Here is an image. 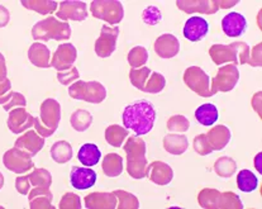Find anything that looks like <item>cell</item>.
<instances>
[{"mask_svg": "<svg viewBox=\"0 0 262 209\" xmlns=\"http://www.w3.org/2000/svg\"><path fill=\"white\" fill-rule=\"evenodd\" d=\"M69 95L76 100H84L88 103L100 104L105 100L106 89L99 81H82L77 80L69 87Z\"/></svg>", "mask_w": 262, "mask_h": 209, "instance_id": "5", "label": "cell"}, {"mask_svg": "<svg viewBox=\"0 0 262 209\" xmlns=\"http://www.w3.org/2000/svg\"><path fill=\"white\" fill-rule=\"evenodd\" d=\"M80 74L79 70H77L75 66H72L70 70H66V71L58 72L57 74V80L62 85H69L70 87L71 84H74L77 79H79Z\"/></svg>", "mask_w": 262, "mask_h": 209, "instance_id": "47", "label": "cell"}, {"mask_svg": "<svg viewBox=\"0 0 262 209\" xmlns=\"http://www.w3.org/2000/svg\"><path fill=\"white\" fill-rule=\"evenodd\" d=\"M77 159L86 168H92L100 161L101 152L95 143H85L80 147Z\"/></svg>", "mask_w": 262, "mask_h": 209, "instance_id": "27", "label": "cell"}, {"mask_svg": "<svg viewBox=\"0 0 262 209\" xmlns=\"http://www.w3.org/2000/svg\"><path fill=\"white\" fill-rule=\"evenodd\" d=\"M195 118H196L198 122L200 123L204 127H210V126H214L218 120V109L214 104L207 103L200 106L199 108L195 111Z\"/></svg>", "mask_w": 262, "mask_h": 209, "instance_id": "28", "label": "cell"}, {"mask_svg": "<svg viewBox=\"0 0 262 209\" xmlns=\"http://www.w3.org/2000/svg\"><path fill=\"white\" fill-rule=\"evenodd\" d=\"M57 17L65 20H75V22H82L88 18V7L86 3L77 2V0H65L58 4Z\"/></svg>", "mask_w": 262, "mask_h": 209, "instance_id": "11", "label": "cell"}, {"mask_svg": "<svg viewBox=\"0 0 262 209\" xmlns=\"http://www.w3.org/2000/svg\"><path fill=\"white\" fill-rule=\"evenodd\" d=\"M189 141L186 136L181 135V133H170V135L165 136L164 138V149L166 150L168 154L173 155V156H179L183 155L184 152L188 150Z\"/></svg>", "mask_w": 262, "mask_h": 209, "instance_id": "26", "label": "cell"}, {"mask_svg": "<svg viewBox=\"0 0 262 209\" xmlns=\"http://www.w3.org/2000/svg\"><path fill=\"white\" fill-rule=\"evenodd\" d=\"M14 92L12 90V82L8 77L0 81V106H5L10 98L13 96Z\"/></svg>", "mask_w": 262, "mask_h": 209, "instance_id": "48", "label": "cell"}, {"mask_svg": "<svg viewBox=\"0 0 262 209\" xmlns=\"http://www.w3.org/2000/svg\"><path fill=\"white\" fill-rule=\"evenodd\" d=\"M74 156L72 146L68 141H57L51 147V157L57 163L69 162Z\"/></svg>", "mask_w": 262, "mask_h": 209, "instance_id": "30", "label": "cell"}, {"mask_svg": "<svg viewBox=\"0 0 262 209\" xmlns=\"http://www.w3.org/2000/svg\"><path fill=\"white\" fill-rule=\"evenodd\" d=\"M146 176L157 185H167L173 179V170L166 162L154 161L151 165H147Z\"/></svg>", "mask_w": 262, "mask_h": 209, "instance_id": "17", "label": "cell"}, {"mask_svg": "<svg viewBox=\"0 0 262 209\" xmlns=\"http://www.w3.org/2000/svg\"><path fill=\"white\" fill-rule=\"evenodd\" d=\"M142 19L143 22L148 26H156L161 22L162 15L161 12L157 7H148L143 10L142 13Z\"/></svg>", "mask_w": 262, "mask_h": 209, "instance_id": "44", "label": "cell"}, {"mask_svg": "<svg viewBox=\"0 0 262 209\" xmlns=\"http://www.w3.org/2000/svg\"><path fill=\"white\" fill-rule=\"evenodd\" d=\"M151 69L143 68L140 69H130L129 71V80L132 82V85L135 88H137L138 90H143L144 84H146V80L148 79V76L151 75Z\"/></svg>", "mask_w": 262, "mask_h": 209, "instance_id": "41", "label": "cell"}, {"mask_svg": "<svg viewBox=\"0 0 262 209\" xmlns=\"http://www.w3.org/2000/svg\"><path fill=\"white\" fill-rule=\"evenodd\" d=\"M237 170V163L228 156L219 157L214 163V171L221 178H231Z\"/></svg>", "mask_w": 262, "mask_h": 209, "instance_id": "35", "label": "cell"}, {"mask_svg": "<svg viewBox=\"0 0 262 209\" xmlns=\"http://www.w3.org/2000/svg\"><path fill=\"white\" fill-rule=\"evenodd\" d=\"M155 51L161 58H172L180 51V42L173 34L164 33L155 42Z\"/></svg>", "mask_w": 262, "mask_h": 209, "instance_id": "21", "label": "cell"}, {"mask_svg": "<svg viewBox=\"0 0 262 209\" xmlns=\"http://www.w3.org/2000/svg\"><path fill=\"white\" fill-rule=\"evenodd\" d=\"M60 209H80L81 207V199L79 195L74 194V193H65L62 199L60 200Z\"/></svg>", "mask_w": 262, "mask_h": 209, "instance_id": "45", "label": "cell"}, {"mask_svg": "<svg viewBox=\"0 0 262 209\" xmlns=\"http://www.w3.org/2000/svg\"><path fill=\"white\" fill-rule=\"evenodd\" d=\"M122 120L125 130H132L138 137L147 135L151 132L156 122L154 104L146 99L129 104L123 111Z\"/></svg>", "mask_w": 262, "mask_h": 209, "instance_id": "1", "label": "cell"}, {"mask_svg": "<svg viewBox=\"0 0 262 209\" xmlns=\"http://www.w3.org/2000/svg\"><path fill=\"white\" fill-rule=\"evenodd\" d=\"M34 123V117L31 116L23 107H18V108L12 109L9 112V117H8L7 124L8 128L12 131L14 135H19L24 132L28 128H31Z\"/></svg>", "mask_w": 262, "mask_h": 209, "instance_id": "14", "label": "cell"}, {"mask_svg": "<svg viewBox=\"0 0 262 209\" xmlns=\"http://www.w3.org/2000/svg\"><path fill=\"white\" fill-rule=\"evenodd\" d=\"M93 17L109 24H118L124 17V8L118 0H94L90 3Z\"/></svg>", "mask_w": 262, "mask_h": 209, "instance_id": "6", "label": "cell"}, {"mask_svg": "<svg viewBox=\"0 0 262 209\" xmlns=\"http://www.w3.org/2000/svg\"><path fill=\"white\" fill-rule=\"evenodd\" d=\"M7 65H5V58L0 57V81L7 77Z\"/></svg>", "mask_w": 262, "mask_h": 209, "instance_id": "53", "label": "cell"}, {"mask_svg": "<svg viewBox=\"0 0 262 209\" xmlns=\"http://www.w3.org/2000/svg\"><path fill=\"white\" fill-rule=\"evenodd\" d=\"M3 186H4V175L0 173V190H2Z\"/></svg>", "mask_w": 262, "mask_h": 209, "instance_id": "56", "label": "cell"}, {"mask_svg": "<svg viewBox=\"0 0 262 209\" xmlns=\"http://www.w3.org/2000/svg\"><path fill=\"white\" fill-rule=\"evenodd\" d=\"M29 184L31 186H45L50 187L52 184V175L46 169H34L31 174H28Z\"/></svg>", "mask_w": 262, "mask_h": 209, "instance_id": "38", "label": "cell"}, {"mask_svg": "<svg viewBox=\"0 0 262 209\" xmlns=\"http://www.w3.org/2000/svg\"><path fill=\"white\" fill-rule=\"evenodd\" d=\"M239 81L238 68L233 64L221 66L216 72V76L213 79L212 88H210V95L222 92L227 93L234 89Z\"/></svg>", "mask_w": 262, "mask_h": 209, "instance_id": "7", "label": "cell"}, {"mask_svg": "<svg viewBox=\"0 0 262 209\" xmlns=\"http://www.w3.org/2000/svg\"><path fill=\"white\" fill-rule=\"evenodd\" d=\"M20 4L38 14H51L58 7V3L52 2V0H22Z\"/></svg>", "mask_w": 262, "mask_h": 209, "instance_id": "31", "label": "cell"}, {"mask_svg": "<svg viewBox=\"0 0 262 209\" xmlns=\"http://www.w3.org/2000/svg\"><path fill=\"white\" fill-rule=\"evenodd\" d=\"M29 199V208L31 209H51L52 207L53 195L51 193L50 187L45 186H36L28 193Z\"/></svg>", "mask_w": 262, "mask_h": 209, "instance_id": "23", "label": "cell"}, {"mask_svg": "<svg viewBox=\"0 0 262 209\" xmlns=\"http://www.w3.org/2000/svg\"><path fill=\"white\" fill-rule=\"evenodd\" d=\"M210 58L215 65L233 64L245 65L250 61V47L245 42H234L231 45H213L209 48Z\"/></svg>", "mask_w": 262, "mask_h": 209, "instance_id": "3", "label": "cell"}, {"mask_svg": "<svg viewBox=\"0 0 262 209\" xmlns=\"http://www.w3.org/2000/svg\"><path fill=\"white\" fill-rule=\"evenodd\" d=\"M237 186L243 193H252L257 189L258 179L251 170H241L237 175Z\"/></svg>", "mask_w": 262, "mask_h": 209, "instance_id": "33", "label": "cell"}, {"mask_svg": "<svg viewBox=\"0 0 262 209\" xmlns=\"http://www.w3.org/2000/svg\"><path fill=\"white\" fill-rule=\"evenodd\" d=\"M222 29L228 37H239L247 29V20L241 13L231 12L222 19Z\"/></svg>", "mask_w": 262, "mask_h": 209, "instance_id": "20", "label": "cell"}, {"mask_svg": "<svg viewBox=\"0 0 262 209\" xmlns=\"http://www.w3.org/2000/svg\"><path fill=\"white\" fill-rule=\"evenodd\" d=\"M3 163L8 170L15 174L27 173V171L32 170V168L34 166L33 161H32V156H29L27 152L22 151L15 146L5 152L4 156H3Z\"/></svg>", "mask_w": 262, "mask_h": 209, "instance_id": "9", "label": "cell"}, {"mask_svg": "<svg viewBox=\"0 0 262 209\" xmlns=\"http://www.w3.org/2000/svg\"><path fill=\"white\" fill-rule=\"evenodd\" d=\"M45 146V138L36 132V130H29L15 141V147L27 152L29 156H36Z\"/></svg>", "mask_w": 262, "mask_h": 209, "instance_id": "19", "label": "cell"}, {"mask_svg": "<svg viewBox=\"0 0 262 209\" xmlns=\"http://www.w3.org/2000/svg\"><path fill=\"white\" fill-rule=\"evenodd\" d=\"M261 156L262 154H258L257 156H256V160H255V163H256V168H257V171L258 173H261Z\"/></svg>", "mask_w": 262, "mask_h": 209, "instance_id": "55", "label": "cell"}, {"mask_svg": "<svg viewBox=\"0 0 262 209\" xmlns=\"http://www.w3.org/2000/svg\"><path fill=\"white\" fill-rule=\"evenodd\" d=\"M85 207L89 209H114L118 204L114 193H101L95 192L92 194L86 195L84 199Z\"/></svg>", "mask_w": 262, "mask_h": 209, "instance_id": "22", "label": "cell"}, {"mask_svg": "<svg viewBox=\"0 0 262 209\" xmlns=\"http://www.w3.org/2000/svg\"><path fill=\"white\" fill-rule=\"evenodd\" d=\"M118 27H108L103 26L100 31V36L95 41V52L99 57L105 58L113 55L116 51L117 41L119 36Z\"/></svg>", "mask_w": 262, "mask_h": 209, "instance_id": "10", "label": "cell"}, {"mask_svg": "<svg viewBox=\"0 0 262 209\" xmlns=\"http://www.w3.org/2000/svg\"><path fill=\"white\" fill-rule=\"evenodd\" d=\"M184 82L188 85V88L196 93L199 96L208 98L210 95V79L209 75L203 69L198 66H191L188 68L184 72Z\"/></svg>", "mask_w": 262, "mask_h": 209, "instance_id": "8", "label": "cell"}, {"mask_svg": "<svg viewBox=\"0 0 262 209\" xmlns=\"http://www.w3.org/2000/svg\"><path fill=\"white\" fill-rule=\"evenodd\" d=\"M248 64L253 66V68H260L261 66V44H258L257 46L253 48L252 55H250Z\"/></svg>", "mask_w": 262, "mask_h": 209, "instance_id": "51", "label": "cell"}, {"mask_svg": "<svg viewBox=\"0 0 262 209\" xmlns=\"http://www.w3.org/2000/svg\"><path fill=\"white\" fill-rule=\"evenodd\" d=\"M176 5L179 9L189 14H192V13L214 14L219 10L216 0H178Z\"/></svg>", "mask_w": 262, "mask_h": 209, "instance_id": "16", "label": "cell"}, {"mask_svg": "<svg viewBox=\"0 0 262 209\" xmlns=\"http://www.w3.org/2000/svg\"><path fill=\"white\" fill-rule=\"evenodd\" d=\"M71 127L77 132H85L93 123V116L85 109H77L70 117Z\"/></svg>", "mask_w": 262, "mask_h": 209, "instance_id": "32", "label": "cell"}, {"mask_svg": "<svg viewBox=\"0 0 262 209\" xmlns=\"http://www.w3.org/2000/svg\"><path fill=\"white\" fill-rule=\"evenodd\" d=\"M96 173L90 168H79L74 166L70 173L71 185L77 190H86L94 186L96 183Z\"/></svg>", "mask_w": 262, "mask_h": 209, "instance_id": "18", "label": "cell"}, {"mask_svg": "<svg viewBox=\"0 0 262 209\" xmlns=\"http://www.w3.org/2000/svg\"><path fill=\"white\" fill-rule=\"evenodd\" d=\"M10 20V13L5 7L0 5V28L7 26Z\"/></svg>", "mask_w": 262, "mask_h": 209, "instance_id": "52", "label": "cell"}, {"mask_svg": "<svg viewBox=\"0 0 262 209\" xmlns=\"http://www.w3.org/2000/svg\"><path fill=\"white\" fill-rule=\"evenodd\" d=\"M218 208L241 209V208H243V204H242V200L239 199L238 195L234 194V193H232V192H226V193H221Z\"/></svg>", "mask_w": 262, "mask_h": 209, "instance_id": "43", "label": "cell"}, {"mask_svg": "<svg viewBox=\"0 0 262 209\" xmlns=\"http://www.w3.org/2000/svg\"><path fill=\"white\" fill-rule=\"evenodd\" d=\"M208 32H209V24L204 18L199 17V15L190 17L184 24V37L191 42H199L204 39Z\"/></svg>", "mask_w": 262, "mask_h": 209, "instance_id": "15", "label": "cell"}, {"mask_svg": "<svg viewBox=\"0 0 262 209\" xmlns=\"http://www.w3.org/2000/svg\"><path fill=\"white\" fill-rule=\"evenodd\" d=\"M0 57H4V56H3V55H2V53H0Z\"/></svg>", "mask_w": 262, "mask_h": 209, "instance_id": "57", "label": "cell"}, {"mask_svg": "<svg viewBox=\"0 0 262 209\" xmlns=\"http://www.w3.org/2000/svg\"><path fill=\"white\" fill-rule=\"evenodd\" d=\"M219 197H221V192L216 189H203L199 193V197H198V202L202 208L205 209H213L218 208V202Z\"/></svg>", "mask_w": 262, "mask_h": 209, "instance_id": "36", "label": "cell"}, {"mask_svg": "<svg viewBox=\"0 0 262 209\" xmlns=\"http://www.w3.org/2000/svg\"><path fill=\"white\" fill-rule=\"evenodd\" d=\"M101 168H103V173L108 178H117V176H119L123 173L122 156H119L116 152L108 154L106 156H104Z\"/></svg>", "mask_w": 262, "mask_h": 209, "instance_id": "29", "label": "cell"}, {"mask_svg": "<svg viewBox=\"0 0 262 209\" xmlns=\"http://www.w3.org/2000/svg\"><path fill=\"white\" fill-rule=\"evenodd\" d=\"M219 5V9L221 8H231L233 5H237L239 3V0H229V2H223V0H216Z\"/></svg>", "mask_w": 262, "mask_h": 209, "instance_id": "54", "label": "cell"}, {"mask_svg": "<svg viewBox=\"0 0 262 209\" xmlns=\"http://www.w3.org/2000/svg\"><path fill=\"white\" fill-rule=\"evenodd\" d=\"M31 184H29L28 175L26 176H18L17 180H15V189L19 194L27 195L29 192H31Z\"/></svg>", "mask_w": 262, "mask_h": 209, "instance_id": "50", "label": "cell"}, {"mask_svg": "<svg viewBox=\"0 0 262 209\" xmlns=\"http://www.w3.org/2000/svg\"><path fill=\"white\" fill-rule=\"evenodd\" d=\"M77 58V50L72 44L60 45L53 53L51 66L57 70L58 72L70 70Z\"/></svg>", "mask_w": 262, "mask_h": 209, "instance_id": "12", "label": "cell"}, {"mask_svg": "<svg viewBox=\"0 0 262 209\" xmlns=\"http://www.w3.org/2000/svg\"><path fill=\"white\" fill-rule=\"evenodd\" d=\"M194 150L200 156H207V155L212 154L213 149L208 142L207 135H199L194 138Z\"/></svg>", "mask_w": 262, "mask_h": 209, "instance_id": "46", "label": "cell"}, {"mask_svg": "<svg viewBox=\"0 0 262 209\" xmlns=\"http://www.w3.org/2000/svg\"><path fill=\"white\" fill-rule=\"evenodd\" d=\"M129 136L128 130L118 124L109 126L105 130V141L108 142L111 146L120 147L123 144V141Z\"/></svg>", "mask_w": 262, "mask_h": 209, "instance_id": "34", "label": "cell"}, {"mask_svg": "<svg viewBox=\"0 0 262 209\" xmlns=\"http://www.w3.org/2000/svg\"><path fill=\"white\" fill-rule=\"evenodd\" d=\"M117 199L119 203L117 204V208L120 209H138L140 208V202H138L137 197L130 193L125 192V190H116L114 192Z\"/></svg>", "mask_w": 262, "mask_h": 209, "instance_id": "40", "label": "cell"}, {"mask_svg": "<svg viewBox=\"0 0 262 209\" xmlns=\"http://www.w3.org/2000/svg\"><path fill=\"white\" fill-rule=\"evenodd\" d=\"M127 154V173L130 178L140 180L146 176V142L138 136H130L123 146Z\"/></svg>", "mask_w": 262, "mask_h": 209, "instance_id": "2", "label": "cell"}, {"mask_svg": "<svg viewBox=\"0 0 262 209\" xmlns=\"http://www.w3.org/2000/svg\"><path fill=\"white\" fill-rule=\"evenodd\" d=\"M41 120L47 130L53 133L57 130L61 120V106L55 99H46L41 106Z\"/></svg>", "mask_w": 262, "mask_h": 209, "instance_id": "13", "label": "cell"}, {"mask_svg": "<svg viewBox=\"0 0 262 209\" xmlns=\"http://www.w3.org/2000/svg\"><path fill=\"white\" fill-rule=\"evenodd\" d=\"M189 127H190V122L188 118L181 116V114L168 118L167 120V130L171 133H185Z\"/></svg>", "mask_w": 262, "mask_h": 209, "instance_id": "42", "label": "cell"}, {"mask_svg": "<svg viewBox=\"0 0 262 209\" xmlns=\"http://www.w3.org/2000/svg\"><path fill=\"white\" fill-rule=\"evenodd\" d=\"M28 58L32 65L37 66V68H51V52L46 45L41 44V42H36L29 47Z\"/></svg>", "mask_w": 262, "mask_h": 209, "instance_id": "24", "label": "cell"}, {"mask_svg": "<svg viewBox=\"0 0 262 209\" xmlns=\"http://www.w3.org/2000/svg\"><path fill=\"white\" fill-rule=\"evenodd\" d=\"M26 106H27V100H26V98H24L23 94L14 92L13 96L10 98V100L8 101L5 106H3V108H4V111L10 112L12 109H14L15 107H17V108H18V107H23V108H24Z\"/></svg>", "mask_w": 262, "mask_h": 209, "instance_id": "49", "label": "cell"}, {"mask_svg": "<svg viewBox=\"0 0 262 209\" xmlns=\"http://www.w3.org/2000/svg\"><path fill=\"white\" fill-rule=\"evenodd\" d=\"M32 37L36 41L47 42L50 39L65 41L71 37V27L68 22L58 20L55 17H47L34 24L32 28Z\"/></svg>", "mask_w": 262, "mask_h": 209, "instance_id": "4", "label": "cell"}, {"mask_svg": "<svg viewBox=\"0 0 262 209\" xmlns=\"http://www.w3.org/2000/svg\"><path fill=\"white\" fill-rule=\"evenodd\" d=\"M231 137V131H229L228 127H226L223 124L214 126V128H212L207 133L208 142H209L213 151H221V150H223L229 143Z\"/></svg>", "mask_w": 262, "mask_h": 209, "instance_id": "25", "label": "cell"}, {"mask_svg": "<svg viewBox=\"0 0 262 209\" xmlns=\"http://www.w3.org/2000/svg\"><path fill=\"white\" fill-rule=\"evenodd\" d=\"M147 60H148V51L143 46H136L128 52V62L132 69L143 68Z\"/></svg>", "mask_w": 262, "mask_h": 209, "instance_id": "39", "label": "cell"}, {"mask_svg": "<svg viewBox=\"0 0 262 209\" xmlns=\"http://www.w3.org/2000/svg\"><path fill=\"white\" fill-rule=\"evenodd\" d=\"M166 87V79L162 74L160 72H151V75L148 76V79L146 80V84H144L143 90L144 93H149V94H157L165 89Z\"/></svg>", "mask_w": 262, "mask_h": 209, "instance_id": "37", "label": "cell"}]
</instances>
